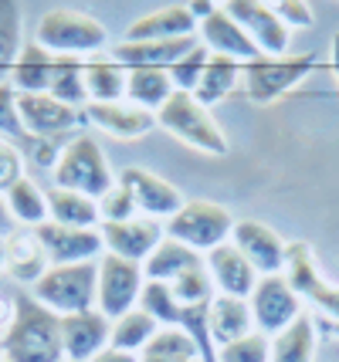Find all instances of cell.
I'll list each match as a JSON object with an SVG mask.
<instances>
[{"mask_svg":"<svg viewBox=\"0 0 339 362\" xmlns=\"http://www.w3.org/2000/svg\"><path fill=\"white\" fill-rule=\"evenodd\" d=\"M0 356L7 362H65L62 318L21 288L14 298V322L0 339Z\"/></svg>","mask_w":339,"mask_h":362,"instance_id":"obj_1","label":"cell"},{"mask_svg":"<svg viewBox=\"0 0 339 362\" xmlns=\"http://www.w3.org/2000/svg\"><path fill=\"white\" fill-rule=\"evenodd\" d=\"M221 7L241 24V31L251 37V45L258 47L261 58H282V54H289L292 31L278 21L272 4H261V0H227Z\"/></svg>","mask_w":339,"mask_h":362,"instance_id":"obj_12","label":"cell"},{"mask_svg":"<svg viewBox=\"0 0 339 362\" xmlns=\"http://www.w3.org/2000/svg\"><path fill=\"white\" fill-rule=\"evenodd\" d=\"M282 278H285V281L292 284V291L302 301H309V305H316V301L323 298V291L329 288V281H326L323 274H319V268H316L312 247H309L306 240H289Z\"/></svg>","mask_w":339,"mask_h":362,"instance_id":"obj_23","label":"cell"},{"mask_svg":"<svg viewBox=\"0 0 339 362\" xmlns=\"http://www.w3.org/2000/svg\"><path fill=\"white\" fill-rule=\"evenodd\" d=\"M48 221L62 223V227H79V230H98L102 227L98 200L71 193V189H62V187H51L48 189Z\"/></svg>","mask_w":339,"mask_h":362,"instance_id":"obj_27","label":"cell"},{"mask_svg":"<svg viewBox=\"0 0 339 362\" xmlns=\"http://www.w3.org/2000/svg\"><path fill=\"white\" fill-rule=\"evenodd\" d=\"M316 54H282V58H255V62L244 64L241 75V88L244 95L255 102V105H272L282 95H289L295 85L316 71Z\"/></svg>","mask_w":339,"mask_h":362,"instance_id":"obj_7","label":"cell"},{"mask_svg":"<svg viewBox=\"0 0 339 362\" xmlns=\"http://www.w3.org/2000/svg\"><path fill=\"white\" fill-rule=\"evenodd\" d=\"M11 230H14V221H11V214L4 206V197H0V237H7Z\"/></svg>","mask_w":339,"mask_h":362,"instance_id":"obj_48","label":"cell"},{"mask_svg":"<svg viewBox=\"0 0 339 362\" xmlns=\"http://www.w3.org/2000/svg\"><path fill=\"white\" fill-rule=\"evenodd\" d=\"M170 240H177L190 251L207 257L214 247H221L234 234V217L231 210L214 200H187L170 221L163 223Z\"/></svg>","mask_w":339,"mask_h":362,"instance_id":"obj_6","label":"cell"},{"mask_svg":"<svg viewBox=\"0 0 339 362\" xmlns=\"http://www.w3.org/2000/svg\"><path fill=\"white\" fill-rule=\"evenodd\" d=\"M194 45L197 37H180V41H115L109 54L126 71H170Z\"/></svg>","mask_w":339,"mask_h":362,"instance_id":"obj_19","label":"cell"},{"mask_svg":"<svg viewBox=\"0 0 339 362\" xmlns=\"http://www.w3.org/2000/svg\"><path fill=\"white\" fill-rule=\"evenodd\" d=\"M316 342H319L316 322L302 315L299 322H292L289 329L278 332L272 339V362H312Z\"/></svg>","mask_w":339,"mask_h":362,"instance_id":"obj_32","label":"cell"},{"mask_svg":"<svg viewBox=\"0 0 339 362\" xmlns=\"http://www.w3.org/2000/svg\"><path fill=\"white\" fill-rule=\"evenodd\" d=\"M51 71H54V54L45 51L31 37L24 45V51H21V58L14 62V68H11V78L7 81L17 88V95H41V92H48Z\"/></svg>","mask_w":339,"mask_h":362,"instance_id":"obj_28","label":"cell"},{"mask_svg":"<svg viewBox=\"0 0 339 362\" xmlns=\"http://www.w3.org/2000/svg\"><path fill=\"white\" fill-rule=\"evenodd\" d=\"M17 88L11 85V81H0V136L11 142H21L28 139V132H24V126H21V109H17Z\"/></svg>","mask_w":339,"mask_h":362,"instance_id":"obj_41","label":"cell"},{"mask_svg":"<svg viewBox=\"0 0 339 362\" xmlns=\"http://www.w3.org/2000/svg\"><path fill=\"white\" fill-rule=\"evenodd\" d=\"M217 7H221V4H207V0H190V4H187V11H190V17H194L197 24H200V21H207Z\"/></svg>","mask_w":339,"mask_h":362,"instance_id":"obj_45","label":"cell"},{"mask_svg":"<svg viewBox=\"0 0 339 362\" xmlns=\"http://www.w3.org/2000/svg\"><path fill=\"white\" fill-rule=\"evenodd\" d=\"M11 322H14V301H7L4 295H0V339L7 335Z\"/></svg>","mask_w":339,"mask_h":362,"instance_id":"obj_46","label":"cell"},{"mask_svg":"<svg viewBox=\"0 0 339 362\" xmlns=\"http://www.w3.org/2000/svg\"><path fill=\"white\" fill-rule=\"evenodd\" d=\"M278 21L289 28V31H299V28H312L316 24V14H312V7H309L306 0H278L272 4Z\"/></svg>","mask_w":339,"mask_h":362,"instance_id":"obj_44","label":"cell"},{"mask_svg":"<svg viewBox=\"0 0 339 362\" xmlns=\"http://www.w3.org/2000/svg\"><path fill=\"white\" fill-rule=\"evenodd\" d=\"M85 122L92 129H102V132L115 136V139H143L156 129V115L136 109L122 98V102H88L85 105Z\"/></svg>","mask_w":339,"mask_h":362,"instance_id":"obj_20","label":"cell"},{"mask_svg":"<svg viewBox=\"0 0 339 362\" xmlns=\"http://www.w3.org/2000/svg\"><path fill=\"white\" fill-rule=\"evenodd\" d=\"M200 264H204V254L190 251V247H183V244H177V240H170V237H163L160 247L146 257L143 274H146V281L173 284L180 274L200 268Z\"/></svg>","mask_w":339,"mask_h":362,"instance_id":"obj_29","label":"cell"},{"mask_svg":"<svg viewBox=\"0 0 339 362\" xmlns=\"http://www.w3.org/2000/svg\"><path fill=\"white\" fill-rule=\"evenodd\" d=\"M173 92L177 88L170 81V71H130V81H126V102L153 115L173 98Z\"/></svg>","mask_w":339,"mask_h":362,"instance_id":"obj_31","label":"cell"},{"mask_svg":"<svg viewBox=\"0 0 339 362\" xmlns=\"http://www.w3.org/2000/svg\"><path fill=\"white\" fill-rule=\"evenodd\" d=\"M92 362H139V356H130V352H119V349H105L102 356H96Z\"/></svg>","mask_w":339,"mask_h":362,"instance_id":"obj_47","label":"cell"},{"mask_svg":"<svg viewBox=\"0 0 339 362\" xmlns=\"http://www.w3.org/2000/svg\"><path fill=\"white\" fill-rule=\"evenodd\" d=\"M65 362H68V359H65Z\"/></svg>","mask_w":339,"mask_h":362,"instance_id":"obj_54","label":"cell"},{"mask_svg":"<svg viewBox=\"0 0 339 362\" xmlns=\"http://www.w3.org/2000/svg\"><path fill=\"white\" fill-rule=\"evenodd\" d=\"M217 362H272V339L261 332H251L238 342L217 349Z\"/></svg>","mask_w":339,"mask_h":362,"instance_id":"obj_40","label":"cell"},{"mask_svg":"<svg viewBox=\"0 0 339 362\" xmlns=\"http://www.w3.org/2000/svg\"><path fill=\"white\" fill-rule=\"evenodd\" d=\"M34 41L51 54L92 58V54H102L109 47V31L92 14H81L71 7H51L38 21Z\"/></svg>","mask_w":339,"mask_h":362,"instance_id":"obj_3","label":"cell"},{"mask_svg":"<svg viewBox=\"0 0 339 362\" xmlns=\"http://www.w3.org/2000/svg\"><path fill=\"white\" fill-rule=\"evenodd\" d=\"M130 71L115 62L113 54H92L85 58V95L88 102H122L126 98Z\"/></svg>","mask_w":339,"mask_h":362,"instance_id":"obj_26","label":"cell"},{"mask_svg":"<svg viewBox=\"0 0 339 362\" xmlns=\"http://www.w3.org/2000/svg\"><path fill=\"white\" fill-rule=\"evenodd\" d=\"M17 109H21V126L31 139H51V142H68L81 132L85 122V109L65 105L58 102L54 95L41 92V95H21L17 98Z\"/></svg>","mask_w":339,"mask_h":362,"instance_id":"obj_8","label":"cell"},{"mask_svg":"<svg viewBox=\"0 0 339 362\" xmlns=\"http://www.w3.org/2000/svg\"><path fill=\"white\" fill-rule=\"evenodd\" d=\"M248 308H251V322H255V332L275 339L278 332H285L292 322L306 315L302 312V298L292 291V284L282 278V274H272V278H258L251 298H248Z\"/></svg>","mask_w":339,"mask_h":362,"instance_id":"obj_10","label":"cell"},{"mask_svg":"<svg viewBox=\"0 0 339 362\" xmlns=\"http://www.w3.org/2000/svg\"><path fill=\"white\" fill-rule=\"evenodd\" d=\"M156 126L163 132H170L173 139L194 146L197 153H207V156H227V149H231L214 112L207 105H200L190 92H173V98L156 112Z\"/></svg>","mask_w":339,"mask_h":362,"instance_id":"obj_5","label":"cell"},{"mask_svg":"<svg viewBox=\"0 0 339 362\" xmlns=\"http://www.w3.org/2000/svg\"><path fill=\"white\" fill-rule=\"evenodd\" d=\"M210 62V51L200 41H197L183 58H180L173 68H170V81H173V88L177 92H197V85H200V75H204V68H207Z\"/></svg>","mask_w":339,"mask_h":362,"instance_id":"obj_39","label":"cell"},{"mask_svg":"<svg viewBox=\"0 0 339 362\" xmlns=\"http://www.w3.org/2000/svg\"><path fill=\"white\" fill-rule=\"evenodd\" d=\"M115 180H119V187L130 189L139 217H149V221L166 223L180 206L187 204V197L170 180L156 176L153 170H146V166H126V170L115 173Z\"/></svg>","mask_w":339,"mask_h":362,"instance_id":"obj_11","label":"cell"},{"mask_svg":"<svg viewBox=\"0 0 339 362\" xmlns=\"http://www.w3.org/2000/svg\"><path fill=\"white\" fill-rule=\"evenodd\" d=\"M170 288H173V295H177V301L183 305V308H190V305H210L214 295H217V291H214V281H210L207 261H204L200 268L180 274Z\"/></svg>","mask_w":339,"mask_h":362,"instance_id":"obj_37","label":"cell"},{"mask_svg":"<svg viewBox=\"0 0 339 362\" xmlns=\"http://www.w3.org/2000/svg\"><path fill=\"white\" fill-rule=\"evenodd\" d=\"M194 362H200V359H194Z\"/></svg>","mask_w":339,"mask_h":362,"instance_id":"obj_53","label":"cell"},{"mask_svg":"<svg viewBox=\"0 0 339 362\" xmlns=\"http://www.w3.org/2000/svg\"><path fill=\"white\" fill-rule=\"evenodd\" d=\"M156 332H160V325L146 315L143 308H132V312H126V315H119L113 322L109 346L119 349V352H130V356H143L146 346L156 339Z\"/></svg>","mask_w":339,"mask_h":362,"instance_id":"obj_34","label":"cell"},{"mask_svg":"<svg viewBox=\"0 0 339 362\" xmlns=\"http://www.w3.org/2000/svg\"><path fill=\"white\" fill-rule=\"evenodd\" d=\"M146 356H163V359H173V362H194V359H200V356H197L194 339L180 329V325L156 332V339L146 346Z\"/></svg>","mask_w":339,"mask_h":362,"instance_id":"obj_38","label":"cell"},{"mask_svg":"<svg viewBox=\"0 0 339 362\" xmlns=\"http://www.w3.org/2000/svg\"><path fill=\"white\" fill-rule=\"evenodd\" d=\"M98 214H102V223H122V221L139 217V210H136V204H132L130 189L119 187V180H115V187L98 200Z\"/></svg>","mask_w":339,"mask_h":362,"instance_id":"obj_42","label":"cell"},{"mask_svg":"<svg viewBox=\"0 0 339 362\" xmlns=\"http://www.w3.org/2000/svg\"><path fill=\"white\" fill-rule=\"evenodd\" d=\"M210 318V339L214 346L221 349L227 342H238L244 335L255 332V322H251V308L244 298H227V295H214L207 308Z\"/></svg>","mask_w":339,"mask_h":362,"instance_id":"obj_25","label":"cell"},{"mask_svg":"<svg viewBox=\"0 0 339 362\" xmlns=\"http://www.w3.org/2000/svg\"><path fill=\"white\" fill-rule=\"evenodd\" d=\"M51 180H54V187L92 197V200H102L115 187V173L109 166V156L98 146L96 136H88V132H79L75 139L65 142L62 156H58L54 170H51Z\"/></svg>","mask_w":339,"mask_h":362,"instance_id":"obj_2","label":"cell"},{"mask_svg":"<svg viewBox=\"0 0 339 362\" xmlns=\"http://www.w3.org/2000/svg\"><path fill=\"white\" fill-rule=\"evenodd\" d=\"M143 284H146L143 264L122 261V257H115V254H102V257H98V301H96V308L109 318V322H115L119 315L139 308Z\"/></svg>","mask_w":339,"mask_h":362,"instance_id":"obj_9","label":"cell"},{"mask_svg":"<svg viewBox=\"0 0 339 362\" xmlns=\"http://www.w3.org/2000/svg\"><path fill=\"white\" fill-rule=\"evenodd\" d=\"M4 206H7L14 227L38 230L41 223H48V189H41V183L28 173L4 193Z\"/></svg>","mask_w":339,"mask_h":362,"instance_id":"obj_24","label":"cell"},{"mask_svg":"<svg viewBox=\"0 0 339 362\" xmlns=\"http://www.w3.org/2000/svg\"><path fill=\"white\" fill-rule=\"evenodd\" d=\"M4 244H7V278L17 281L24 291L34 288V284L45 278V271L51 268L48 254L41 247L38 234L28 230V227H14L11 234L4 237Z\"/></svg>","mask_w":339,"mask_h":362,"instance_id":"obj_22","label":"cell"},{"mask_svg":"<svg viewBox=\"0 0 339 362\" xmlns=\"http://www.w3.org/2000/svg\"><path fill=\"white\" fill-rule=\"evenodd\" d=\"M329 68H333V75L339 81V34H333V47H329Z\"/></svg>","mask_w":339,"mask_h":362,"instance_id":"obj_49","label":"cell"},{"mask_svg":"<svg viewBox=\"0 0 339 362\" xmlns=\"http://www.w3.org/2000/svg\"><path fill=\"white\" fill-rule=\"evenodd\" d=\"M231 244L251 261V268L258 271L261 278H272V274H282V271H285V247H289V240H282L268 223L234 221Z\"/></svg>","mask_w":339,"mask_h":362,"instance_id":"obj_15","label":"cell"},{"mask_svg":"<svg viewBox=\"0 0 339 362\" xmlns=\"http://www.w3.org/2000/svg\"><path fill=\"white\" fill-rule=\"evenodd\" d=\"M207 261V271H210V281H214V291L217 295H227V298H251L255 284H258V271L251 268V261L244 257L231 240L214 247V251L204 257Z\"/></svg>","mask_w":339,"mask_h":362,"instance_id":"obj_17","label":"cell"},{"mask_svg":"<svg viewBox=\"0 0 339 362\" xmlns=\"http://www.w3.org/2000/svg\"><path fill=\"white\" fill-rule=\"evenodd\" d=\"M21 176H24V153L17 149V142L0 136V197L14 187Z\"/></svg>","mask_w":339,"mask_h":362,"instance_id":"obj_43","label":"cell"},{"mask_svg":"<svg viewBox=\"0 0 339 362\" xmlns=\"http://www.w3.org/2000/svg\"><path fill=\"white\" fill-rule=\"evenodd\" d=\"M24 11L14 0H0V81L11 78V68L24 51Z\"/></svg>","mask_w":339,"mask_h":362,"instance_id":"obj_35","label":"cell"},{"mask_svg":"<svg viewBox=\"0 0 339 362\" xmlns=\"http://www.w3.org/2000/svg\"><path fill=\"white\" fill-rule=\"evenodd\" d=\"M180 37H197V21L190 17L187 4H163L132 21L122 41H180Z\"/></svg>","mask_w":339,"mask_h":362,"instance_id":"obj_21","label":"cell"},{"mask_svg":"<svg viewBox=\"0 0 339 362\" xmlns=\"http://www.w3.org/2000/svg\"><path fill=\"white\" fill-rule=\"evenodd\" d=\"M38 240L48 254L51 268H65V264H88V261H98L105 254V244H102V230H79V227H62V223H41L38 230Z\"/></svg>","mask_w":339,"mask_h":362,"instance_id":"obj_13","label":"cell"},{"mask_svg":"<svg viewBox=\"0 0 339 362\" xmlns=\"http://www.w3.org/2000/svg\"><path fill=\"white\" fill-rule=\"evenodd\" d=\"M139 308H143L160 329H173V325H180V318H183V305L177 301L173 288L163 284V281H146L143 284Z\"/></svg>","mask_w":339,"mask_h":362,"instance_id":"obj_36","label":"cell"},{"mask_svg":"<svg viewBox=\"0 0 339 362\" xmlns=\"http://www.w3.org/2000/svg\"><path fill=\"white\" fill-rule=\"evenodd\" d=\"M139 362H173V359H163V356H146V352H143V356H139Z\"/></svg>","mask_w":339,"mask_h":362,"instance_id":"obj_51","label":"cell"},{"mask_svg":"<svg viewBox=\"0 0 339 362\" xmlns=\"http://www.w3.org/2000/svg\"><path fill=\"white\" fill-rule=\"evenodd\" d=\"M109 339H113V322L98 308L62 318V346L68 362H92L109 349Z\"/></svg>","mask_w":339,"mask_h":362,"instance_id":"obj_16","label":"cell"},{"mask_svg":"<svg viewBox=\"0 0 339 362\" xmlns=\"http://www.w3.org/2000/svg\"><path fill=\"white\" fill-rule=\"evenodd\" d=\"M241 75H244V64L241 62H231V58H217V54H210L207 68H204V75H200V85H197L194 98L200 105H221L224 98L238 92V85H241Z\"/></svg>","mask_w":339,"mask_h":362,"instance_id":"obj_30","label":"cell"},{"mask_svg":"<svg viewBox=\"0 0 339 362\" xmlns=\"http://www.w3.org/2000/svg\"><path fill=\"white\" fill-rule=\"evenodd\" d=\"M197 41L207 47L210 54H217V58H231V62H241V64L261 58L258 47L251 45V37L241 31V24L227 14L224 7H217L207 21H200V24H197Z\"/></svg>","mask_w":339,"mask_h":362,"instance_id":"obj_18","label":"cell"},{"mask_svg":"<svg viewBox=\"0 0 339 362\" xmlns=\"http://www.w3.org/2000/svg\"><path fill=\"white\" fill-rule=\"evenodd\" d=\"M48 95L58 102L85 109L88 95H85V58H71V54H54V71H51Z\"/></svg>","mask_w":339,"mask_h":362,"instance_id":"obj_33","label":"cell"},{"mask_svg":"<svg viewBox=\"0 0 339 362\" xmlns=\"http://www.w3.org/2000/svg\"><path fill=\"white\" fill-rule=\"evenodd\" d=\"M0 274H7V244H4V237H0Z\"/></svg>","mask_w":339,"mask_h":362,"instance_id":"obj_50","label":"cell"},{"mask_svg":"<svg viewBox=\"0 0 339 362\" xmlns=\"http://www.w3.org/2000/svg\"><path fill=\"white\" fill-rule=\"evenodd\" d=\"M0 362H7V359H4V356H0Z\"/></svg>","mask_w":339,"mask_h":362,"instance_id":"obj_52","label":"cell"},{"mask_svg":"<svg viewBox=\"0 0 339 362\" xmlns=\"http://www.w3.org/2000/svg\"><path fill=\"white\" fill-rule=\"evenodd\" d=\"M34 301H41L48 312L58 318L96 312L98 301V261L88 264H65V268H48L45 278L28 288Z\"/></svg>","mask_w":339,"mask_h":362,"instance_id":"obj_4","label":"cell"},{"mask_svg":"<svg viewBox=\"0 0 339 362\" xmlns=\"http://www.w3.org/2000/svg\"><path fill=\"white\" fill-rule=\"evenodd\" d=\"M102 244H105V254H115L122 261H132V264H146V257L163 244V230L160 221H149V217H132V221L122 223H102Z\"/></svg>","mask_w":339,"mask_h":362,"instance_id":"obj_14","label":"cell"}]
</instances>
